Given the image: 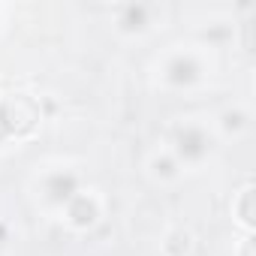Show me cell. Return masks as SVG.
Instances as JSON below:
<instances>
[{
	"label": "cell",
	"mask_w": 256,
	"mask_h": 256,
	"mask_svg": "<svg viewBox=\"0 0 256 256\" xmlns=\"http://www.w3.org/2000/svg\"><path fill=\"white\" fill-rule=\"evenodd\" d=\"M0 120H4L6 136H28L40 124V106L28 94H16L0 102Z\"/></svg>",
	"instance_id": "obj_1"
},
{
	"label": "cell",
	"mask_w": 256,
	"mask_h": 256,
	"mask_svg": "<svg viewBox=\"0 0 256 256\" xmlns=\"http://www.w3.org/2000/svg\"><path fill=\"white\" fill-rule=\"evenodd\" d=\"M178 151L187 160H199L208 151V136L199 126H184V130H178Z\"/></svg>",
	"instance_id": "obj_2"
},
{
	"label": "cell",
	"mask_w": 256,
	"mask_h": 256,
	"mask_svg": "<svg viewBox=\"0 0 256 256\" xmlns=\"http://www.w3.org/2000/svg\"><path fill=\"white\" fill-rule=\"evenodd\" d=\"M70 220L76 226H90L96 220V202L88 196H72L70 199Z\"/></svg>",
	"instance_id": "obj_3"
},
{
	"label": "cell",
	"mask_w": 256,
	"mask_h": 256,
	"mask_svg": "<svg viewBox=\"0 0 256 256\" xmlns=\"http://www.w3.org/2000/svg\"><path fill=\"white\" fill-rule=\"evenodd\" d=\"M199 76V64L193 58H175L169 64V82L172 84H190Z\"/></svg>",
	"instance_id": "obj_4"
},
{
	"label": "cell",
	"mask_w": 256,
	"mask_h": 256,
	"mask_svg": "<svg viewBox=\"0 0 256 256\" xmlns=\"http://www.w3.org/2000/svg\"><path fill=\"white\" fill-rule=\"evenodd\" d=\"M48 196L54 199V202H70L72 196H76V178L66 172H60V175H54V178H48Z\"/></svg>",
	"instance_id": "obj_5"
},
{
	"label": "cell",
	"mask_w": 256,
	"mask_h": 256,
	"mask_svg": "<svg viewBox=\"0 0 256 256\" xmlns=\"http://www.w3.org/2000/svg\"><path fill=\"white\" fill-rule=\"evenodd\" d=\"M145 18H148V6H126L120 16V24H124V30H142Z\"/></svg>",
	"instance_id": "obj_6"
},
{
	"label": "cell",
	"mask_w": 256,
	"mask_h": 256,
	"mask_svg": "<svg viewBox=\"0 0 256 256\" xmlns=\"http://www.w3.org/2000/svg\"><path fill=\"white\" fill-rule=\"evenodd\" d=\"M187 250H190V235L187 232L169 235V241H166V253L169 256H187Z\"/></svg>",
	"instance_id": "obj_7"
},
{
	"label": "cell",
	"mask_w": 256,
	"mask_h": 256,
	"mask_svg": "<svg viewBox=\"0 0 256 256\" xmlns=\"http://www.w3.org/2000/svg\"><path fill=\"white\" fill-rule=\"evenodd\" d=\"M238 211H241V220H244L247 226H253V187H247V190L241 193V205H238Z\"/></svg>",
	"instance_id": "obj_8"
},
{
	"label": "cell",
	"mask_w": 256,
	"mask_h": 256,
	"mask_svg": "<svg viewBox=\"0 0 256 256\" xmlns=\"http://www.w3.org/2000/svg\"><path fill=\"white\" fill-rule=\"evenodd\" d=\"M154 166H157V172H163V175H172V172H175V169H172V160H157Z\"/></svg>",
	"instance_id": "obj_9"
},
{
	"label": "cell",
	"mask_w": 256,
	"mask_h": 256,
	"mask_svg": "<svg viewBox=\"0 0 256 256\" xmlns=\"http://www.w3.org/2000/svg\"><path fill=\"white\" fill-rule=\"evenodd\" d=\"M241 120H244L241 114H235V118L229 114V118H226V126H229V130H232V126H241Z\"/></svg>",
	"instance_id": "obj_10"
},
{
	"label": "cell",
	"mask_w": 256,
	"mask_h": 256,
	"mask_svg": "<svg viewBox=\"0 0 256 256\" xmlns=\"http://www.w3.org/2000/svg\"><path fill=\"white\" fill-rule=\"evenodd\" d=\"M241 256H253V238L244 241V253H241Z\"/></svg>",
	"instance_id": "obj_11"
},
{
	"label": "cell",
	"mask_w": 256,
	"mask_h": 256,
	"mask_svg": "<svg viewBox=\"0 0 256 256\" xmlns=\"http://www.w3.org/2000/svg\"><path fill=\"white\" fill-rule=\"evenodd\" d=\"M6 139V130H4V120H0V142H4Z\"/></svg>",
	"instance_id": "obj_12"
}]
</instances>
